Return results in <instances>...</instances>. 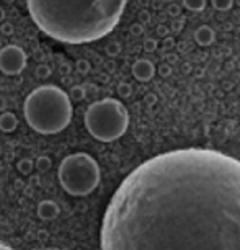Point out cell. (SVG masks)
Wrapping results in <instances>:
<instances>
[{
    "instance_id": "6da1fadb",
    "label": "cell",
    "mask_w": 240,
    "mask_h": 250,
    "mask_svg": "<svg viewBox=\"0 0 240 250\" xmlns=\"http://www.w3.org/2000/svg\"><path fill=\"white\" fill-rule=\"evenodd\" d=\"M101 250H240V160L211 149L145 160L106 208Z\"/></svg>"
},
{
    "instance_id": "7a4b0ae2",
    "label": "cell",
    "mask_w": 240,
    "mask_h": 250,
    "mask_svg": "<svg viewBox=\"0 0 240 250\" xmlns=\"http://www.w3.org/2000/svg\"><path fill=\"white\" fill-rule=\"evenodd\" d=\"M128 0H26L41 31L69 44L92 43L120 23Z\"/></svg>"
},
{
    "instance_id": "3957f363",
    "label": "cell",
    "mask_w": 240,
    "mask_h": 250,
    "mask_svg": "<svg viewBox=\"0 0 240 250\" xmlns=\"http://www.w3.org/2000/svg\"><path fill=\"white\" fill-rule=\"evenodd\" d=\"M25 120L41 134H56L67 128L72 120V103L67 93L54 85L33 90L25 100Z\"/></svg>"
},
{
    "instance_id": "277c9868",
    "label": "cell",
    "mask_w": 240,
    "mask_h": 250,
    "mask_svg": "<svg viewBox=\"0 0 240 250\" xmlns=\"http://www.w3.org/2000/svg\"><path fill=\"white\" fill-rule=\"evenodd\" d=\"M129 115L126 106L115 98H105L88 106L85 126L93 138L101 143H111L126 133Z\"/></svg>"
},
{
    "instance_id": "5b68a950",
    "label": "cell",
    "mask_w": 240,
    "mask_h": 250,
    "mask_svg": "<svg viewBox=\"0 0 240 250\" xmlns=\"http://www.w3.org/2000/svg\"><path fill=\"white\" fill-rule=\"evenodd\" d=\"M59 182L69 195H90L100 183V167L92 155L83 152L72 154L60 164Z\"/></svg>"
},
{
    "instance_id": "8992f818",
    "label": "cell",
    "mask_w": 240,
    "mask_h": 250,
    "mask_svg": "<svg viewBox=\"0 0 240 250\" xmlns=\"http://www.w3.org/2000/svg\"><path fill=\"white\" fill-rule=\"evenodd\" d=\"M26 67V54L15 44L0 49V70L7 75H17Z\"/></svg>"
},
{
    "instance_id": "52a82bcc",
    "label": "cell",
    "mask_w": 240,
    "mask_h": 250,
    "mask_svg": "<svg viewBox=\"0 0 240 250\" xmlns=\"http://www.w3.org/2000/svg\"><path fill=\"white\" fill-rule=\"evenodd\" d=\"M0 250H12V249H8V247H5V245H0Z\"/></svg>"
}]
</instances>
